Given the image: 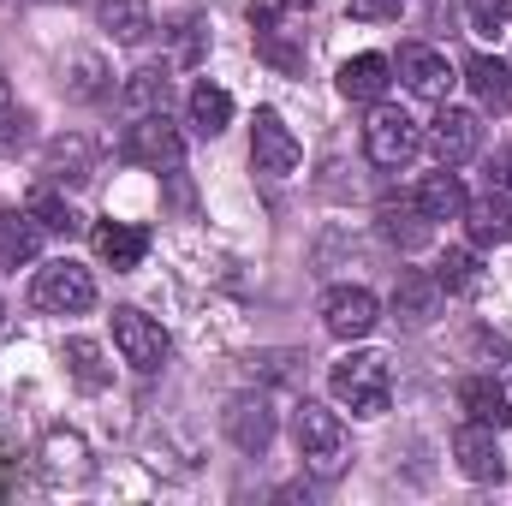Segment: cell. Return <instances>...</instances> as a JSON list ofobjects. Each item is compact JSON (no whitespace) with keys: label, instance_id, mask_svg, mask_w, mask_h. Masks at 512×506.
Masks as SVG:
<instances>
[{"label":"cell","instance_id":"5bb4252c","mask_svg":"<svg viewBox=\"0 0 512 506\" xmlns=\"http://www.w3.org/2000/svg\"><path fill=\"white\" fill-rule=\"evenodd\" d=\"M453 459H459V471L471 477V483H495L507 465H501V447H495V429L489 423H465L459 435H453Z\"/></svg>","mask_w":512,"mask_h":506},{"label":"cell","instance_id":"d590c367","mask_svg":"<svg viewBox=\"0 0 512 506\" xmlns=\"http://www.w3.org/2000/svg\"><path fill=\"white\" fill-rule=\"evenodd\" d=\"M0 316H6V304H0Z\"/></svg>","mask_w":512,"mask_h":506},{"label":"cell","instance_id":"d4e9b609","mask_svg":"<svg viewBox=\"0 0 512 506\" xmlns=\"http://www.w3.org/2000/svg\"><path fill=\"white\" fill-rule=\"evenodd\" d=\"M36 251H42V227L30 221V209L0 215V268H18V262H30Z\"/></svg>","mask_w":512,"mask_h":506},{"label":"cell","instance_id":"1f68e13d","mask_svg":"<svg viewBox=\"0 0 512 506\" xmlns=\"http://www.w3.org/2000/svg\"><path fill=\"white\" fill-rule=\"evenodd\" d=\"M512 24V0H471V30L477 36H501Z\"/></svg>","mask_w":512,"mask_h":506},{"label":"cell","instance_id":"8fae6325","mask_svg":"<svg viewBox=\"0 0 512 506\" xmlns=\"http://www.w3.org/2000/svg\"><path fill=\"white\" fill-rule=\"evenodd\" d=\"M227 441L239 447V453H268V441H274V405L262 399V393H239V399H227Z\"/></svg>","mask_w":512,"mask_h":506},{"label":"cell","instance_id":"cb8c5ba5","mask_svg":"<svg viewBox=\"0 0 512 506\" xmlns=\"http://www.w3.org/2000/svg\"><path fill=\"white\" fill-rule=\"evenodd\" d=\"M96 18H102V30H108L114 42H126V48H137V42L149 36V0H96Z\"/></svg>","mask_w":512,"mask_h":506},{"label":"cell","instance_id":"4fadbf2b","mask_svg":"<svg viewBox=\"0 0 512 506\" xmlns=\"http://www.w3.org/2000/svg\"><path fill=\"white\" fill-rule=\"evenodd\" d=\"M429 143H435L441 167H459V161H471V155L483 149V120H477L471 108H441V114H435V131H429Z\"/></svg>","mask_w":512,"mask_h":506},{"label":"cell","instance_id":"7a4b0ae2","mask_svg":"<svg viewBox=\"0 0 512 506\" xmlns=\"http://www.w3.org/2000/svg\"><path fill=\"white\" fill-rule=\"evenodd\" d=\"M328 387L340 405H352L358 417H382L387 393H393V364L387 352H346L334 370H328Z\"/></svg>","mask_w":512,"mask_h":506},{"label":"cell","instance_id":"6da1fadb","mask_svg":"<svg viewBox=\"0 0 512 506\" xmlns=\"http://www.w3.org/2000/svg\"><path fill=\"white\" fill-rule=\"evenodd\" d=\"M304 24H310V0H256L251 6L256 54L274 72H304Z\"/></svg>","mask_w":512,"mask_h":506},{"label":"cell","instance_id":"ffe728a7","mask_svg":"<svg viewBox=\"0 0 512 506\" xmlns=\"http://www.w3.org/2000/svg\"><path fill=\"white\" fill-rule=\"evenodd\" d=\"M465 84H471L477 108H489V114H507V108H512V66H507V60L477 54V60L465 66Z\"/></svg>","mask_w":512,"mask_h":506},{"label":"cell","instance_id":"e575fe53","mask_svg":"<svg viewBox=\"0 0 512 506\" xmlns=\"http://www.w3.org/2000/svg\"><path fill=\"white\" fill-rule=\"evenodd\" d=\"M6 114H18V102H12V90H6V78H0V120Z\"/></svg>","mask_w":512,"mask_h":506},{"label":"cell","instance_id":"484cf974","mask_svg":"<svg viewBox=\"0 0 512 506\" xmlns=\"http://www.w3.org/2000/svg\"><path fill=\"white\" fill-rule=\"evenodd\" d=\"M465 227H471V245H507V239H512L507 197H495V191H489V203H465Z\"/></svg>","mask_w":512,"mask_h":506},{"label":"cell","instance_id":"d6986e66","mask_svg":"<svg viewBox=\"0 0 512 506\" xmlns=\"http://www.w3.org/2000/svg\"><path fill=\"white\" fill-rule=\"evenodd\" d=\"M90 167H96V149H90V137H54L48 143V155H42V173L54 179V185H84L90 179Z\"/></svg>","mask_w":512,"mask_h":506},{"label":"cell","instance_id":"44dd1931","mask_svg":"<svg viewBox=\"0 0 512 506\" xmlns=\"http://www.w3.org/2000/svg\"><path fill=\"white\" fill-rule=\"evenodd\" d=\"M459 405H465L471 423H489V429H507L512 423V399H507V387H501L495 376H471L465 387H459Z\"/></svg>","mask_w":512,"mask_h":506},{"label":"cell","instance_id":"e0dca14e","mask_svg":"<svg viewBox=\"0 0 512 506\" xmlns=\"http://www.w3.org/2000/svg\"><path fill=\"white\" fill-rule=\"evenodd\" d=\"M387 84H393V60L387 54H358L340 66V96L346 102H382Z\"/></svg>","mask_w":512,"mask_h":506},{"label":"cell","instance_id":"3957f363","mask_svg":"<svg viewBox=\"0 0 512 506\" xmlns=\"http://www.w3.org/2000/svg\"><path fill=\"white\" fill-rule=\"evenodd\" d=\"M292 435H298V459H304L316 477H334V471L346 465V423H340L328 405L304 399L298 417H292Z\"/></svg>","mask_w":512,"mask_h":506},{"label":"cell","instance_id":"4316f807","mask_svg":"<svg viewBox=\"0 0 512 506\" xmlns=\"http://www.w3.org/2000/svg\"><path fill=\"white\" fill-rule=\"evenodd\" d=\"M191 126H197V137H221L233 126V96L221 84H197L191 90Z\"/></svg>","mask_w":512,"mask_h":506},{"label":"cell","instance_id":"277c9868","mask_svg":"<svg viewBox=\"0 0 512 506\" xmlns=\"http://www.w3.org/2000/svg\"><path fill=\"white\" fill-rule=\"evenodd\" d=\"M120 155H126L131 167H155V173H161V167H179V161H185V137L167 120V108H161V114H131Z\"/></svg>","mask_w":512,"mask_h":506},{"label":"cell","instance_id":"7402d4cb","mask_svg":"<svg viewBox=\"0 0 512 506\" xmlns=\"http://www.w3.org/2000/svg\"><path fill=\"white\" fill-rule=\"evenodd\" d=\"M411 203H417L429 221H459V215H465V185H459V173L441 167V173H429V179L411 191Z\"/></svg>","mask_w":512,"mask_h":506},{"label":"cell","instance_id":"5b68a950","mask_svg":"<svg viewBox=\"0 0 512 506\" xmlns=\"http://www.w3.org/2000/svg\"><path fill=\"white\" fill-rule=\"evenodd\" d=\"M30 298H36V310H48V316H84V310L96 304V280H90V268H78V262H48V268H36Z\"/></svg>","mask_w":512,"mask_h":506},{"label":"cell","instance_id":"836d02e7","mask_svg":"<svg viewBox=\"0 0 512 506\" xmlns=\"http://www.w3.org/2000/svg\"><path fill=\"white\" fill-rule=\"evenodd\" d=\"M489 191H495V197H512V149H495V161H489Z\"/></svg>","mask_w":512,"mask_h":506},{"label":"cell","instance_id":"52a82bcc","mask_svg":"<svg viewBox=\"0 0 512 506\" xmlns=\"http://www.w3.org/2000/svg\"><path fill=\"white\" fill-rule=\"evenodd\" d=\"M114 346L126 352V364L131 370H143V376L167 364V334H161V322L143 316V310H131V304L114 310Z\"/></svg>","mask_w":512,"mask_h":506},{"label":"cell","instance_id":"30bf717a","mask_svg":"<svg viewBox=\"0 0 512 506\" xmlns=\"http://www.w3.org/2000/svg\"><path fill=\"white\" fill-rule=\"evenodd\" d=\"M399 84L411 90V96H423V102H447V90H453V66H447V54L441 48H423V42H411V48H399Z\"/></svg>","mask_w":512,"mask_h":506},{"label":"cell","instance_id":"2e32d148","mask_svg":"<svg viewBox=\"0 0 512 506\" xmlns=\"http://www.w3.org/2000/svg\"><path fill=\"white\" fill-rule=\"evenodd\" d=\"M42 471H48L54 483H78V477L90 471V441H84L78 429H48V441H42Z\"/></svg>","mask_w":512,"mask_h":506},{"label":"cell","instance_id":"ac0fdd59","mask_svg":"<svg viewBox=\"0 0 512 506\" xmlns=\"http://www.w3.org/2000/svg\"><path fill=\"white\" fill-rule=\"evenodd\" d=\"M376 221H382V233H387V245H399V251H417V245H429V233H435V221L411 203V197H387L382 209H376Z\"/></svg>","mask_w":512,"mask_h":506},{"label":"cell","instance_id":"f546056e","mask_svg":"<svg viewBox=\"0 0 512 506\" xmlns=\"http://www.w3.org/2000/svg\"><path fill=\"white\" fill-rule=\"evenodd\" d=\"M66 370H72V381H78L84 393H102V387L114 381V370L102 364V346H96V340H66Z\"/></svg>","mask_w":512,"mask_h":506},{"label":"cell","instance_id":"f1b7e54d","mask_svg":"<svg viewBox=\"0 0 512 506\" xmlns=\"http://www.w3.org/2000/svg\"><path fill=\"white\" fill-rule=\"evenodd\" d=\"M24 209H30V221H36L42 233H54V239H72V233L84 227V221H78V209H72L66 197H54L48 185H42V191H36V197H30Z\"/></svg>","mask_w":512,"mask_h":506},{"label":"cell","instance_id":"83f0119b","mask_svg":"<svg viewBox=\"0 0 512 506\" xmlns=\"http://www.w3.org/2000/svg\"><path fill=\"white\" fill-rule=\"evenodd\" d=\"M120 102H126V114H161L167 108V72L161 66H137L120 84Z\"/></svg>","mask_w":512,"mask_h":506},{"label":"cell","instance_id":"9a60e30c","mask_svg":"<svg viewBox=\"0 0 512 506\" xmlns=\"http://www.w3.org/2000/svg\"><path fill=\"white\" fill-rule=\"evenodd\" d=\"M96 256H102L114 274H131V268L149 256V233L131 227V221H102V227H96Z\"/></svg>","mask_w":512,"mask_h":506},{"label":"cell","instance_id":"603a6c76","mask_svg":"<svg viewBox=\"0 0 512 506\" xmlns=\"http://www.w3.org/2000/svg\"><path fill=\"white\" fill-rule=\"evenodd\" d=\"M60 90H66L72 102H96V96H108V66H102V54H90V48L66 54V66H60Z\"/></svg>","mask_w":512,"mask_h":506},{"label":"cell","instance_id":"7c38bea8","mask_svg":"<svg viewBox=\"0 0 512 506\" xmlns=\"http://www.w3.org/2000/svg\"><path fill=\"white\" fill-rule=\"evenodd\" d=\"M441 280L435 274H423V268H405L399 274V286H393V322H405V328H429L435 316H441Z\"/></svg>","mask_w":512,"mask_h":506},{"label":"cell","instance_id":"8992f818","mask_svg":"<svg viewBox=\"0 0 512 506\" xmlns=\"http://www.w3.org/2000/svg\"><path fill=\"white\" fill-rule=\"evenodd\" d=\"M417 149H423V131H417V120H411L405 108H376V114H370V126H364V155H370L376 167H405Z\"/></svg>","mask_w":512,"mask_h":506},{"label":"cell","instance_id":"ba28073f","mask_svg":"<svg viewBox=\"0 0 512 506\" xmlns=\"http://www.w3.org/2000/svg\"><path fill=\"white\" fill-rule=\"evenodd\" d=\"M376 322H382V304H376V292H364V286H334V292L322 298V328H328L334 340H364Z\"/></svg>","mask_w":512,"mask_h":506},{"label":"cell","instance_id":"9c48e42d","mask_svg":"<svg viewBox=\"0 0 512 506\" xmlns=\"http://www.w3.org/2000/svg\"><path fill=\"white\" fill-rule=\"evenodd\" d=\"M251 161H256V173H268V179H286V173L298 167V137H292V126H286L274 108H256Z\"/></svg>","mask_w":512,"mask_h":506},{"label":"cell","instance_id":"d6a6232c","mask_svg":"<svg viewBox=\"0 0 512 506\" xmlns=\"http://www.w3.org/2000/svg\"><path fill=\"white\" fill-rule=\"evenodd\" d=\"M346 12H352V18H364V24H387V18H399V12H405V0H346Z\"/></svg>","mask_w":512,"mask_h":506},{"label":"cell","instance_id":"4dcf8cb0","mask_svg":"<svg viewBox=\"0 0 512 506\" xmlns=\"http://www.w3.org/2000/svg\"><path fill=\"white\" fill-rule=\"evenodd\" d=\"M435 280H441V292H477V286H483L477 256L471 251H447L441 256V268H435Z\"/></svg>","mask_w":512,"mask_h":506}]
</instances>
